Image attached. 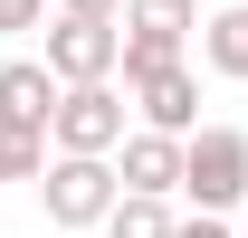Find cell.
Here are the masks:
<instances>
[{
  "instance_id": "cell-1",
  "label": "cell",
  "mask_w": 248,
  "mask_h": 238,
  "mask_svg": "<svg viewBox=\"0 0 248 238\" xmlns=\"http://www.w3.org/2000/svg\"><path fill=\"white\" fill-rule=\"evenodd\" d=\"M124 48H115V76H153V67H182L191 38H201V0H124Z\"/></svg>"
},
{
  "instance_id": "cell-2",
  "label": "cell",
  "mask_w": 248,
  "mask_h": 238,
  "mask_svg": "<svg viewBox=\"0 0 248 238\" xmlns=\"http://www.w3.org/2000/svg\"><path fill=\"white\" fill-rule=\"evenodd\" d=\"M182 200L201 209V219H229V209L248 200V134L239 124H201L182 143Z\"/></svg>"
},
{
  "instance_id": "cell-3",
  "label": "cell",
  "mask_w": 248,
  "mask_h": 238,
  "mask_svg": "<svg viewBox=\"0 0 248 238\" xmlns=\"http://www.w3.org/2000/svg\"><path fill=\"white\" fill-rule=\"evenodd\" d=\"M38 209H48V229H95V219L115 209V162L48 152V162H38Z\"/></svg>"
},
{
  "instance_id": "cell-4",
  "label": "cell",
  "mask_w": 248,
  "mask_h": 238,
  "mask_svg": "<svg viewBox=\"0 0 248 238\" xmlns=\"http://www.w3.org/2000/svg\"><path fill=\"white\" fill-rule=\"evenodd\" d=\"M115 143H124V95L115 86H58V105H48V152L115 162Z\"/></svg>"
},
{
  "instance_id": "cell-5",
  "label": "cell",
  "mask_w": 248,
  "mask_h": 238,
  "mask_svg": "<svg viewBox=\"0 0 248 238\" xmlns=\"http://www.w3.org/2000/svg\"><path fill=\"white\" fill-rule=\"evenodd\" d=\"M115 48H124V29L115 19H48V76L58 86H115Z\"/></svg>"
},
{
  "instance_id": "cell-6",
  "label": "cell",
  "mask_w": 248,
  "mask_h": 238,
  "mask_svg": "<svg viewBox=\"0 0 248 238\" xmlns=\"http://www.w3.org/2000/svg\"><path fill=\"white\" fill-rule=\"evenodd\" d=\"M134 115H143V134H172V143H191L201 134V76L182 67H153V76H134Z\"/></svg>"
},
{
  "instance_id": "cell-7",
  "label": "cell",
  "mask_w": 248,
  "mask_h": 238,
  "mask_svg": "<svg viewBox=\"0 0 248 238\" xmlns=\"http://www.w3.org/2000/svg\"><path fill=\"white\" fill-rule=\"evenodd\" d=\"M115 191H134V200H172V191H182V143L134 124V134L115 143Z\"/></svg>"
},
{
  "instance_id": "cell-8",
  "label": "cell",
  "mask_w": 248,
  "mask_h": 238,
  "mask_svg": "<svg viewBox=\"0 0 248 238\" xmlns=\"http://www.w3.org/2000/svg\"><path fill=\"white\" fill-rule=\"evenodd\" d=\"M48 105H58V76H48L38 58H10V67H0V134L48 143Z\"/></svg>"
},
{
  "instance_id": "cell-9",
  "label": "cell",
  "mask_w": 248,
  "mask_h": 238,
  "mask_svg": "<svg viewBox=\"0 0 248 238\" xmlns=\"http://www.w3.org/2000/svg\"><path fill=\"white\" fill-rule=\"evenodd\" d=\"M201 67L229 76V86H248V0H229V10L201 19Z\"/></svg>"
},
{
  "instance_id": "cell-10",
  "label": "cell",
  "mask_w": 248,
  "mask_h": 238,
  "mask_svg": "<svg viewBox=\"0 0 248 238\" xmlns=\"http://www.w3.org/2000/svg\"><path fill=\"white\" fill-rule=\"evenodd\" d=\"M172 219H182L172 200H134V191H115V209H105L95 229H105V238H172Z\"/></svg>"
},
{
  "instance_id": "cell-11",
  "label": "cell",
  "mask_w": 248,
  "mask_h": 238,
  "mask_svg": "<svg viewBox=\"0 0 248 238\" xmlns=\"http://www.w3.org/2000/svg\"><path fill=\"white\" fill-rule=\"evenodd\" d=\"M38 162H48V143H29V134H0V181H38Z\"/></svg>"
},
{
  "instance_id": "cell-12",
  "label": "cell",
  "mask_w": 248,
  "mask_h": 238,
  "mask_svg": "<svg viewBox=\"0 0 248 238\" xmlns=\"http://www.w3.org/2000/svg\"><path fill=\"white\" fill-rule=\"evenodd\" d=\"M19 29H48V0H0V38H19Z\"/></svg>"
},
{
  "instance_id": "cell-13",
  "label": "cell",
  "mask_w": 248,
  "mask_h": 238,
  "mask_svg": "<svg viewBox=\"0 0 248 238\" xmlns=\"http://www.w3.org/2000/svg\"><path fill=\"white\" fill-rule=\"evenodd\" d=\"M58 19H124V0H48Z\"/></svg>"
},
{
  "instance_id": "cell-14",
  "label": "cell",
  "mask_w": 248,
  "mask_h": 238,
  "mask_svg": "<svg viewBox=\"0 0 248 238\" xmlns=\"http://www.w3.org/2000/svg\"><path fill=\"white\" fill-rule=\"evenodd\" d=\"M172 238H239V229H229V219H201V209H191V219H172Z\"/></svg>"
},
{
  "instance_id": "cell-15",
  "label": "cell",
  "mask_w": 248,
  "mask_h": 238,
  "mask_svg": "<svg viewBox=\"0 0 248 238\" xmlns=\"http://www.w3.org/2000/svg\"><path fill=\"white\" fill-rule=\"evenodd\" d=\"M239 238H248V229H239Z\"/></svg>"
}]
</instances>
